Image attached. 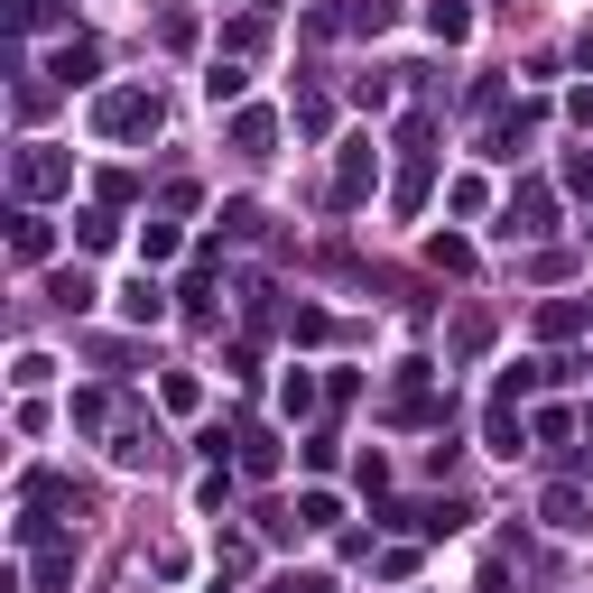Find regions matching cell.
<instances>
[{"instance_id": "cell-1", "label": "cell", "mask_w": 593, "mask_h": 593, "mask_svg": "<svg viewBox=\"0 0 593 593\" xmlns=\"http://www.w3.org/2000/svg\"><path fill=\"white\" fill-rule=\"evenodd\" d=\"M19 186H65V159L57 149H29V159H19Z\"/></svg>"}, {"instance_id": "cell-2", "label": "cell", "mask_w": 593, "mask_h": 593, "mask_svg": "<svg viewBox=\"0 0 593 593\" xmlns=\"http://www.w3.org/2000/svg\"><path fill=\"white\" fill-rule=\"evenodd\" d=\"M548 520H556V529H593V520H584V492H556V501H548Z\"/></svg>"}]
</instances>
